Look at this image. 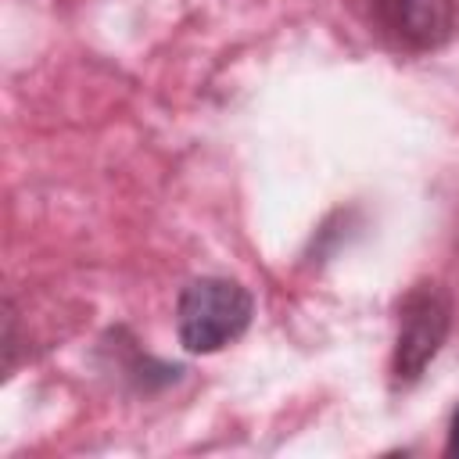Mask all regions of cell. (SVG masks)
<instances>
[{"label": "cell", "instance_id": "1", "mask_svg": "<svg viewBox=\"0 0 459 459\" xmlns=\"http://www.w3.org/2000/svg\"><path fill=\"white\" fill-rule=\"evenodd\" d=\"M255 298L230 276H197L179 290L176 333L190 355H212L251 326Z\"/></svg>", "mask_w": 459, "mask_h": 459}, {"label": "cell", "instance_id": "2", "mask_svg": "<svg viewBox=\"0 0 459 459\" xmlns=\"http://www.w3.org/2000/svg\"><path fill=\"white\" fill-rule=\"evenodd\" d=\"M452 330V294L437 280L412 283L398 301V333L391 351L394 384H416Z\"/></svg>", "mask_w": 459, "mask_h": 459}, {"label": "cell", "instance_id": "3", "mask_svg": "<svg viewBox=\"0 0 459 459\" xmlns=\"http://www.w3.org/2000/svg\"><path fill=\"white\" fill-rule=\"evenodd\" d=\"M362 11L380 39L409 54L445 47L459 18L455 0H362Z\"/></svg>", "mask_w": 459, "mask_h": 459}, {"label": "cell", "instance_id": "4", "mask_svg": "<svg viewBox=\"0 0 459 459\" xmlns=\"http://www.w3.org/2000/svg\"><path fill=\"white\" fill-rule=\"evenodd\" d=\"M445 452H448V455H459V405H455L452 423H448V441H445Z\"/></svg>", "mask_w": 459, "mask_h": 459}]
</instances>
